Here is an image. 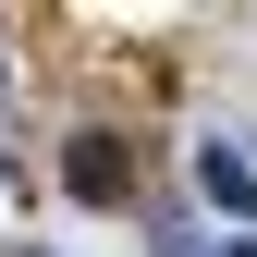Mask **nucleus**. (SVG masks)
<instances>
[{"instance_id":"1","label":"nucleus","mask_w":257,"mask_h":257,"mask_svg":"<svg viewBox=\"0 0 257 257\" xmlns=\"http://www.w3.org/2000/svg\"><path fill=\"white\" fill-rule=\"evenodd\" d=\"M61 184H74L86 208H122V196H135V147H122V135H74V147H61Z\"/></svg>"},{"instance_id":"2","label":"nucleus","mask_w":257,"mask_h":257,"mask_svg":"<svg viewBox=\"0 0 257 257\" xmlns=\"http://www.w3.org/2000/svg\"><path fill=\"white\" fill-rule=\"evenodd\" d=\"M196 184H208V208H257V172H245V147H196Z\"/></svg>"},{"instance_id":"3","label":"nucleus","mask_w":257,"mask_h":257,"mask_svg":"<svg viewBox=\"0 0 257 257\" xmlns=\"http://www.w3.org/2000/svg\"><path fill=\"white\" fill-rule=\"evenodd\" d=\"M0 74H13V61H0Z\"/></svg>"}]
</instances>
